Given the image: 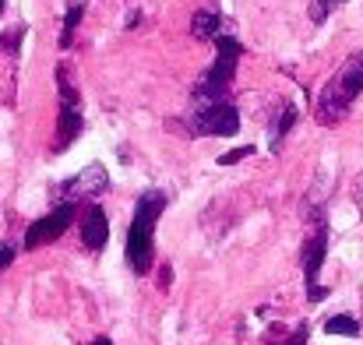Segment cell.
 I'll use <instances>...</instances> for the list:
<instances>
[{"label": "cell", "mask_w": 363, "mask_h": 345, "mask_svg": "<svg viewBox=\"0 0 363 345\" xmlns=\"http://www.w3.org/2000/svg\"><path fill=\"white\" fill-rule=\"evenodd\" d=\"M74 215H78V205H74V201H60V205H53V208H50L43 219H35V222L25 230L21 247H25V250H35V247L53 243L57 236H64V232L71 230Z\"/></svg>", "instance_id": "7"}, {"label": "cell", "mask_w": 363, "mask_h": 345, "mask_svg": "<svg viewBox=\"0 0 363 345\" xmlns=\"http://www.w3.org/2000/svg\"><path fill=\"white\" fill-rule=\"evenodd\" d=\"M325 332H328V335L357 339V335H360V321H357V317H350V314H335V317H328V321H325Z\"/></svg>", "instance_id": "13"}, {"label": "cell", "mask_w": 363, "mask_h": 345, "mask_svg": "<svg viewBox=\"0 0 363 345\" xmlns=\"http://www.w3.org/2000/svg\"><path fill=\"white\" fill-rule=\"evenodd\" d=\"M342 4H346V0H311V21L321 25V21H325L335 7H342Z\"/></svg>", "instance_id": "14"}, {"label": "cell", "mask_w": 363, "mask_h": 345, "mask_svg": "<svg viewBox=\"0 0 363 345\" xmlns=\"http://www.w3.org/2000/svg\"><path fill=\"white\" fill-rule=\"evenodd\" d=\"M4 4H7V0H0V14H4Z\"/></svg>", "instance_id": "20"}, {"label": "cell", "mask_w": 363, "mask_h": 345, "mask_svg": "<svg viewBox=\"0 0 363 345\" xmlns=\"http://www.w3.org/2000/svg\"><path fill=\"white\" fill-rule=\"evenodd\" d=\"M82 14H85V0H74V4L67 7V14H64V28H60V50H67V46L74 43V28H78Z\"/></svg>", "instance_id": "12"}, {"label": "cell", "mask_w": 363, "mask_h": 345, "mask_svg": "<svg viewBox=\"0 0 363 345\" xmlns=\"http://www.w3.org/2000/svg\"><path fill=\"white\" fill-rule=\"evenodd\" d=\"M92 345H113V342H110V339H103V335H99V339H92Z\"/></svg>", "instance_id": "19"}, {"label": "cell", "mask_w": 363, "mask_h": 345, "mask_svg": "<svg viewBox=\"0 0 363 345\" xmlns=\"http://www.w3.org/2000/svg\"><path fill=\"white\" fill-rule=\"evenodd\" d=\"M243 57V46L237 35H219L216 39V64L201 74V81L194 85V103H216V99H230L233 78H237V64Z\"/></svg>", "instance_id": "3"}, {"label": "cell", "mask_w": 363, "mask_h": 345, "mask_svg": "<svg viewBox=\"0 0 363 345\" xmlns=\"http://www.w3.org/2000/svg\"><path fill=\"white\" fill-rule=\"evenodd\" d=\"M166 212V194L162 191H145L134 205V219L127 230V268L134 275H148L155 264V226Z\"/></svg>", "instance_id": "1"}, {"label": "cell", "mask_w": 363, "mask_h": 345, "mask_svg": "<svg viewBox=\"0 0 363 345\" xmlns=\"http://www.w3.org/2000/svg\"><path fill=\"white\" fill-rule=\"evenodd\" d=\"M357 201H360V205H363V176H360V180H357Z\"/></svg>", "instance_id": "18"}, {"label": "cell", "mask_w": 363, "mask_h": 345, "mask_svg": "<svg viewBox=\"0 0 363 345\" xmlns=\"http://www.w3.org/2000/svg\"><path fill=\"white\" fill-rule=\"evenodd\" d=\"M223 32H226V18L223 14H216V11H194V18H191V35L194 39L216 43Z\"/></svg>", "instance_id": "11"}, {"label": "cell", "mask_w": 363, "mask_h": 345, "mask_svg": "<svg viewBox=\"0 0 363 345\" xmlns=\"http://www.w3.org/2000/svg\"><path fill=\"white\" fill-rule=\"evenodd\" d=\"M57 92H60V123H57V152L71 148L85 134V116H82V96L71 81L67 64L57 67Z\"/></svg>", "instance_id": "4"}, {"label": "cell", "mask_w": 363, "mask_h": 345, "mask_svg": "<svg viewBox=\"0 0 363 345\" xmlns=\"http://www.w3.org/2000/svg\"><path fill=\"white\" fill-rule=\"evenodd\" d=\"M14 254H18V247H14V243H0V271H4V268H11Z\"/></svg>", "instance_id": "17"}, {"label": "cell", "mask_w": 363, "mask_h": 345, "mask_svg": "<svg viewBox=\"0 0 363 345\" xmlns=\"http://www.w3.org/2000/svg\"><path fill=\"white\" fill-rule=\"evenodd\" d=\"M25 28H14L11 35H0V46H7V53H18V43H21Z\"/></svg>", "instance_id": "16"}, {"label": "cell", "mask_w": 363, "mask_h": 345, "mask_svg": "<svg viewBox=\"0 0 363 345\" xmlns=\"http://www.w3.org/2000/svg\"><path fill=\"white\" fill-rule=\"evenodd\" d=\"M360 92H363V53H353V57L328 78V85L321 89L314 113H318L321 123H339L342 116L350 113V106L357 103Z\"/></svg>", "instance_id": "2"}, {"label": "cell", "mask_w": 363, "mask_h": 345, "mask_svg": "<svg viewBox=\"0 0 363 345\" xmlns=\"http://www.w3.org/2000/svg\"><path fill=\"white\" fill-rule=\"evenodd\" d=\"M325 254H328V226H325V219L318 215V226L307 236L303 254H300V261H303V282H307V300H311V303H321V300L328 296V289L318 282L321 264H325Z\"/></svg>", "instance_id": "6"}, {"label": "cell", "mask_w": 363, "mask_h": 345, "mask_svg": "<svg viewBox=\"0 0 363 345\" xmlns=\"http://www.w3.org/2000/svg\"><path fill=\"white\" fill-rule=\"evenodd\" d=\"M106 239H110L106 212H103L99 205H85V212H82V243H85L92 254H99V250L106 247Z\"/></svg>", "instance_id": "9"}, {"label": "cell", "mask_w": 363, "mask_h": 345, "mask_svg": "<svg viewBox=\"0 0 363 345\" xmlns=\"http://www.w3.org/2000/svg\"><path fill=\"white\" fill-rule=\"evenodd\" d=\"M254 148L250 145H243V148H233V152H226V155H219V166H233V162H240V159H247Z\"/></svg>", "instance_id": "15"}, {"label": "cell", "mask_w": 363, "mask_h": 345, "mask_svg": "<svg viewBox=\"0 0 363 345\" xmlns=\"http://www.w3.org/2000/svg\"><path fill=\"white\" fill-rule=\"evenodd\" d=\"M194 134L205 137H233L240 130V110L230 99H216V103H198L187 116Z\"/></svg>", "instance_id": "5"}, {"label": "cell", "mask_w": 363, "mask_h": 345, "mask_svg": "<svg viewBox=\"0 0 363 345\" xmlns=\"http://www.w3.org/2000/svg\"><path fill=\"white\" fill-rule=\"evenodd\" d=\"M293 123H296V106L293 103H279L272 110V120H268V145H272V152H279V145L293 130Z\"/></svg>", "instance_id": "10"}, {"label": "cell", "mask_w": 363, "mask_h": 345, "mask_svg": "<svg viewBox=\"0 0 363 345\" xmlns=\"http://www.w3.org/2000/svg\"><path fill=\"white\" fill-rule=\"evenodd\" d=\"M60 198L64 201H89V198H99V194H106L110 191V173H106V166L103 162H89L82 173H74L71 180H64L60 187Z\"/></svg>", "instance_id": "8"}]
</instances>
